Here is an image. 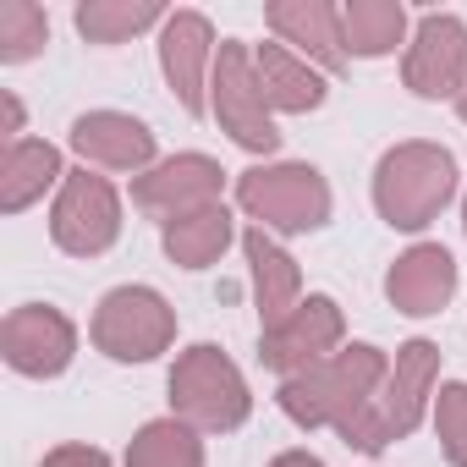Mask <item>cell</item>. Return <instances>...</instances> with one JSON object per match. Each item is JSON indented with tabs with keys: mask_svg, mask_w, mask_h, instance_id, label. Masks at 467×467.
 Here are the masks:
<instances>
[{
	"mask_svg": "<svg viewBox=\"0 0 467 467\" xmlns=\"http://www.w3.org/2000/svg\"><path fill=\"white\" fill-rule=\"evenodd\" d=\"M456 192H462V171L445 143L412 138L385 149L374 165V209L390 231H423L429 220H440V209Z\"/></svg>",
	"mask_w": 467,
	"mask_h": 467,
	"instance_id": "obj_2",
	"label": "cell"
},
{
	"mask_svg": "<svg viewBox=\"0 0 467 467\" xmlns=\"http://www.w3.org/2000/svg\"><path fill=\"white\" fill-rule=\"evenodd\" d=\"M434 390H440V347L423 341V336H412L407 347H396L385 385H379L374 401L341 429V440H347L352 451H363V456H379L385 445L407 440V434L423 423V412L434 407Z\"/></svg>",
	"mask_w": 467,
	"mask_h": 467,
	"instance_id": "obj_3",
	"label": "cell"
},
{
	"mask_svg": "<svg viewBox=\"0 0 467 467\" xmlns=\"http://www.w3.org/2000/svg\"><path fill=\"white\" fill-rule=\"evenodd\" d=\"M401 83L418 99H462V88H467V23L451 12H423L412 23L407 56H401Z\"/></svg>",
	"mask_w": 467,
	"mask_h": 467,
	"instance_id": "obj_11",
	"label": "cell"
},
{
	"mask_svg": "<svg viewBox=\"0 0 467 467\" xmlns=\"http://www.w3.org/2000/svg\"><path fill=\"white\" fill-rule=\"evenodd\" d=\"M121 237V192L99 171H67L56 203H50V243L72 259H99Z\"/></svg>",
	"mask_w": 467,
	"mask_h": 467,
	"instance_id": "obj_8",
	"label": "cell"
},
{
	"mask_svg": "<svg viewBox=\"0 0 467 467\" xmlns=\"http://www.w3.org/2000/svg\"><path fill=\"white\" fill-rule=\"evenodd\" d=\"M165 6L160 0H83V6L72 12V23H78V34L88 39V45H127V39H138L143 28H165Z\"/></svg>",
	"mask_w": 467,
	"mask_h": 467,
	"instance_id": "obj_22",
	"label": "cell"
},
{
	"mask_svg": "<svg viewBox=\"0 0 467 467\" xmlns=\"http://www.w3.org/2000/svg\"><path fill=\"white\" fill-rule=\"evenodd\" d=\"M385 374H390V352H379L374 341H352L336 358L314 363L308 374L281 379L275 401H281V412L297 429H336L341 434L374 401V390L385 385Z\"/></svg>",
	"mask_w": 467,
	"mask_h": 467,
	"instance_id": "obj_1",
	"label": "cell"
},
{
	"mask_svg": "<svg viewBox=\"0 0 467 467\" xmlns=\"http://www.w3.org/2000/svg\"><path fill=\"white\" fill-rule=\"evenodd\" d=\"M88 341L110 363H154L176 341V308L154 286H116L99 297L88 319Z\"/></svg>",
	"mask_w": 467,
	"mask_h": 467,
	"instance_id": "obj_7",
	"label": "cell"
},
{
	"mask_svg": "<svg viewBox=\"0 0 467 467\" xmlns=\"http://www.w3.org/2000/svg\"><path fill=\"white\" fill-rule=\"evenodd\" d=\"M265 23L275 34V45H286L292 56H303L308 67H319L325 78L347 72V45H341V6L330 0H270Z\"/></svg>",
	"mask_w": 467,
	"mask_h": 467,
	"instance_id": "obj_15",
	"label": "cell"
},
{
	"mask_svg": "<svg viewBox=\"0 0 467 467\" xmlns=\"http://www.w3.org/2000/svg\"><path fill=\"white\" fill-rule=\"evenodd\" d=\"M220 192H225L220 160H209V154H171V160H160L154 171H143L132 182V209H143L165 231V225H176L187 214L214 209Z\"/></svg>",
	"mask_w": 467,
	"mask_h": 467,
	"instance_id": "obj_10",
	"label": "cell"
},
{
	"mask_svg": "<svg viewBox=\"0 0 467 467\" xmlns=\"http://www.w3.org/2000/svg\"><path fill=\"white\" fill-rule=\"evenodd\" d=\"M254 67H259V88H265L270 110H281V116H308L330 94L325 72L308 67L303 56H292L286 45H254Z\"/></svg>",
	"mask_w": 467,
	"mask_h": 467,
	"instance_id": "obj_18",
	"label": "cell"
},
{
	"mask_svg": "<svg viewBox=\"0 0 467 467\" xmlns=\"http://www.w3.org/2000/svg\"><path fill=\"white\" fill-rule=\"evenodd\" d=\"M50 45V17L34 0H0V67H23Z\"/></svg>",
	"mask_w": 467,
	"mask_h": 467,
	"instance_id": "obj_24",
	"label": "cell"
},
{
	"mask_svg": "<svg viewBox=\"0 0 467 467\" xmlns=\"http://www.w3.org/2000/svg\"><path fill=\"white\" fill-rule=\"evenodd\" d=\"M407 6L401 0H347L341 6V45L347 61H379L396 56V45H407Z\"/></svg>",
	"mask_w": 467,
	"mask_h": 467,
	"instance_id": "obj_20",
	"label": "cell"
},
{
	"mask_svg": "<svg viewBox=\"0 0 467 467\" xmlns=\"http://www.w3.org/2000/svg\"><path fill=\"white\" fill-rule=\"evenodd\" d=\"M243 254H248V275H254V308H259V325H281L297 303H303V270L297 259L270 237V231L248 225L243 231Z\"/></svg>",
	"mask_w": 467,
	"mask_h": 467,
	"instance_id": "obj_17",
	"label": "cell"
},
{
	"mask_svg": "<svg viewBox=\"0 0 467 467\" xmlns=\"http://www.w3.org/2000/svg\"><path fill=\"white\" fill-rule=\"evenodd\" d=\"M214 28L203 12H171L160 28V72L187 116H209V72H214Z\"/></svg>",
	"mask_w": 467,
	"mask_h": 467,
	"instance_id": "obj_13",
	"label": "cell"
},
{
	"mask_svg": "<svg viewBox=\"0 0 467 467\" xmlns=\"http://www.w3.org/2000/svg\"><path fill=\"white\" fill-rule=\"evenodd\" d=\"M385 297L396 314L407 319H434L451 297H456V259L440 243H418L407 248L390 270H385Z\"/></svg>",
	"mask_w": 467,
	"mask_h": 467,
	"instance_id": "obj_16",
	"label": "cell"
},
{
	"mask_svg": "<svg viewBox=\"0 0 467 467\" xmlns=\"http://www.w3.org/2000/svg\"><path fill=\"white\" fill-rule=\"evenodd\" d=\"M39 467H110V456L99 445H56Z\"/></svg>",
	"mask_w": 467,
	"mask_h": 467,
	"instance_id": "obj_26",
	"label": "cell"
},
{
	"mask_svg": "<svg viewBox=\"0 0 467 467\" xmlns=\"http://www.w3.org/2000/svg\"><path fill=\"white\" fill-rule=\"evenodd\" d=\"M72 154L88 165V171H116V176H143L154 171V132L127 116V110H88L72 121Z\"/></svg>",
	"mask_w": 467,
	"mask_h": 467,
	"instance_id": "obj_14",
	"label": "cell"
},
{
	"mask_svg": "<svg viewBox=\"0 0 467 467\" xmlns=\"http://www.w3.org/2000/svg\"><path fill=\"white\" fill-rule=\"evenodd\" d=\"M0 358L23 379H61L78 358V325L50 303H23L0 325Z\"/></svg>",
	"mask_w": 467,
	"mask_h": 467,
	"instance_id": "obj_12",
	"label": "cell"
},
{
	"mask_svg": "<svg viewBox=\"0 0 467 467\" xmlns=\"http://www.w3.org/2000/svg\"><path fill=\"white\" fill-rule=\"evenodd\" d=\"M209 116L220 121V132L248 149V154H275L281 132H275V110L259 88V67H254V45L243 39H220L214 50V72H209Z\"/></svg>",
	"mask_w": 467,
	"mask_h": 467,
	"instance_id": "obj_6",
	"label": "cell"
},
{
	"mask_svg": "<svg viewBox=\"0 0 467 467\" xmlns=\"http://www.w3.org/2000/svg\"><path fill=\"white\" fill-rule=\"evenodd\" d=\"M165 390H171V418H182L198 434H231L254 418V390H248L243 368L209 341L187 347L171 363Z\"/></svg>",
	"mask_w": 467,
	"mask_h": 467,
	"instance_id": "obj_5",
	"label": "cell"
},
{
	"mask_svg": "<svg viewBox=\"0 0 467 467\" xmlns=\"http://www.w3.org/2000/svg\"><path fill=\"white\" fill-rule=\"evenodd\" d=\"M456 116H462V121H467V88H462V99H456Z\"/></svg>",
	"mask_w": 467,
	"mask_h": 467,
	"instance_id": "obj_29",
	"label": "cell"
},
{
	"mask_svg": "<svg viewBox=\"0 0 467 467\" xmlns=\"http://www.w3.org/2000/svg\"><path fill=\"white\" fill-rule=\"evenodd\" d=\"M341 347H347V314H341V303L325 297V292H308L281 325L259 330V363H265L270 374H281V379L308 374L314 363L336 358Z\"/></svg>",
	"mask_w": 467,
	"mask_h": 467,
	"instance_id": "obj_9",
	"label": "cell"
},
{
	"mask_svg": "<svg viewBox=\"0 0 467 467\" xmlns=\"http://www.w3.org/2000/svg\"><path fill=\"white\" fill-rule=\"evenodd\" d=\"M270 467H325V462H319L314 451H281V456H275Z\"/></svg>",
	"mask_w": 467,
	"mask_h": 467,
	"instance_id": "obj_28",
	"label": "cell"
},
{
	"mask_svg": "<svg viewBox=\"0 0 467 467\" xmlns=\"http://www.w3.org/2000/svg\"><path fill=\"white\" fill-rule=\"evenodd\" d=\"M127 467H203V440L182 418H154L132 434Z\"/></svg>",
	"mask_w": 467,
	"mask_h": 467,
	"instance_id": "obj_23",
	"label": "cell"
},
{
	"mask_svg": "<svg viewBox=\"0 0 467 467\" xmlns=\"http://www.w3.org/2000/svg\"><path fill=\"white\" fill-rule=\"evenodd\" d=\"M434 434H440V451L451 467H467V385L462 379H445L434 390Z\"/></svg>",
	"mask_w": 467,
	"mask_h": 467,
	"instance_id": "obj_25",
	"label": "cell"
},
{
	"mask_svg": "<svg viewBox=\"0 0 467 467\" xmlns=\"http://www.w3.org/2000/svg\"><path fill=\"white\" fill-rule=\"evenodd\" d=\"M67 182V165H61V149L45 143V138H23V143H6V160H0V209L6 214H23L34 209L50 187L61 192Z\"/></svg>",
	"mask_w": 467,
	"mask_h": 467,
	"instance_id": "obj_19",
	"label": "cell"
},
{
	"mask_svg": "<svg viewBox=\"0 0 467 467\" xmlns=\"http://www.w3.org/2000/svg\"><path fill=\"white\" fill-rule=\"evenodd\" d=\"M237 209L270 231V237H308L330 225V182L303 165V160H275V165H248L237 176Z\"/></svg>",
	"mask_w": 467,
	"mask_h": 467,
	"instance_id": "obj_4",
	"label": "cell"
},
{
	"mask_svg": "<svg viewBox=\"0 0 467 467\" xmlns=\"http://www.w3.org/2000/svg\"><path fill=\"white\" fill-rule=\"evenodd\" d=\"M231 237H237L231 209L214 203V209H203V214H187V220L165 225V231H160V248H165V259H171L176 270H209V265H220V254L231 248Z\"/></svg>",
	"mask_w": 467,
	"mask_h": 467,
	"instance_id": "obj_21",
	"label": "cell"
},
{
	"mask_svg": "<svg viewBox=\"0 0 467 467\" xmlns=\"http://www.w3.org/2000/svg\"><path fill=\"white\" fill-rule=\"evenodd\" d=\"M6 143H23V105H17V94H6Z\"/></svg>",
	"mask_w": 467,
	"mask_h": 467,
	"instance_id": "obj_27",
	"label": "cell"
},
{
	"mask_svg": "<svg viewBox=\"0 0 467 467\" xmlns=\"http://www.w3.org/2000/svg\"><path fill=\"white\" fill-rule=\"evenodd\" d=\"M462 231H467V187H462Z\"/></svg>",
	"mask_w": 467,
	"mask_h": 467,
	"instance_id": "obj_30",
	"label": "cell"
}]
</instances>
